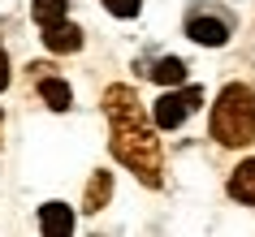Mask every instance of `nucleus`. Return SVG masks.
Wrapping results in <instances>:
<instances>
[{"label": "nucleus", "instance_id": "nucleus-1", "mask_svg": "<svg viewBox=\"0 0 255 237\" xmlns=\"http://www.w3.org/2000/svg\"><path fill=\"white\" fill-rule=\"evenodd\" d=\"M104 112L113 121V156L134 172L143 185H160V143L143 117V104L130 86H108Z\"/></svg>", "mask_w": 255, "mask_h": 237}, {"label": "nucleus", "instance_id": "nucleus-2", "mask_svg": "<svg viewBox=\"0 0 255 237\" xmlns=\"http://www.w3.org/2000/svg\"><path fill=\"white\" fill-rule=\"evenodd\" d=\"M212 138L221 147H247L255 138V91L229 82L212 104Z\"/></svg>", "mask_w": 255, "mask_h": 237}, {"label": "nucleus", "instance_id": "nucleus-3", "mask_svg": "<svg viewBox=\"0 0 255 237\" xmlns=\"http://www.w3.org/2000/svg\"><path fill=\"white\" fill-rule=\"evenodd\" d=\"M199 104H203V86L169 91V95L156 99V108H151V125H156V130H177V125H182V121H186Z\"/></svg>", "mask_w": 255, "mask_h": 237}, {"label": "nucleus", "instance_id": "nucleus-4", "mask_svg": "<svg viewBox=\"0 0 255 237\" xmlns=\"http://www.w3.org/2000/svg\"><path fill=\"white\" fill-rule=\"evenodd\" d=\"M186 35L195 43H203V48H221L234 35V17L221 13V9H190L186 13Z\"/></svg>", "mask_w": 255, "mask_h": 237}, {"label": "nucleus", "instance_id": "nucleus-5", "mask_svg": "<svg viewBox=\"0 0 255 237\" xmlns=\"http://www.w3.org/2000/svg\"><path fill=\"white\" fill-rule=\"evenodd\" d=\"M43 48H48V52H78L82 48V30L69 26L65 17H61L52 26H43Z\"/></svg>", "mask_w": 255, "mask_h": 237}, {"label": "nucleus", "instance_id": "nucleus-6", "mask_svg": "<svg viewBox=\"0 0 255 237\" xmlns=\"http://www.w3.org/2000/svg\"><path fill=\"white\" fill-rule=\"evenodd\" d=\"M39 229H43L48 237L74 233V211H69L65 203H43V207H39Z\"/></svg>", "mask_w": 255, "mask_h": 237}, {"label": "nucleus", "instance_id": "nucleus-7", "mask_svg": "<svg viewBox=\"0 0 255 237\" xmlns=\"http://www.w3.org/2000/svg\"><path fill=\"white\" fill-rule=\"evenodd\" d=\"M229 194L238 198V203H251V207H255V159H247V164L234 168V177H229Z\"/></svg>", "mask_w": 255, "mask_h": 237}, {"label": "nucleus", "instance_id": "nucleus-8", "mask_svg": "<svg viewBox=\"0 0 255 237\" xmlns=\"http://www.w3.org/2000/svg\"><path fill=\"white\" fill-rule=\"evenodd\" d=\"M39 95H43V104L52 108V112H65V108L74 104V91H69V82H61V78H39Z\"/></svg>", "mask_w": 255, "mask_h": 237}, {"label": "nucleus", "instance_id": "nucleus-9", "mask_svg": "<svg viewBox=\"0 0 255 237\" xmlns=\"http://www.w3.org/2000/svg\"><path fill=\"white\" fill-rule=\"evenodd\" d=\"M147 74L160 82V86H182V82H186V65H182L177 56H164V61H156Z\"/></svg>", "mask_w": 255, "mask_h": 237}, {"label": "nucleus", "instance_id": "nucleus-10", "mask_svg": "<svg viewBox=\"0 0 255 237\" xmlns=\"http://www.w3.org/2000/svg\"><path fill=\"white\" fill-rule=\"evenodd\" d=\"M108 194H113V177L108 172H95L91 185H87V211H100L108 203Z\"/></svg>", "mask_w": 255, "mask_h": 237}, {"label": "nucleus", "instance_id": "nucleus-11", "mask_svg": "<svg viewBox=\"0 0 255 237\" xmlns=\"http://www.w3.org/2000/svg\"><path fill=\"white\" fill-rule=\"evenodd\" d=\"M65 9H69V0H35V4H30V13H35V22H39V26L61 22V17H65Z\"/></svg>", "mask_w": 255, "mask_h": 237}, {"label": "nucleus", "instance_id": "nucleus-12", "mask_svg": "<svg viewBox=\"0 0 255 237\" xmlns=\"http://www.w3.org/2000/svg\"><path fill=\"white\" fill-rule=\"evenodd\" d=\"M104 9L113 17H134L138 9H143V0H104Z\"/></svg>", "mask_w": 255, "mask_h": 237}, {"label": "nucleus", "instance_id": "nucleus-13", "mask_svg": "<svg viewBox=\"0 0 255 237\" xmlns=\"http://www.w3.org/2000/svg\"><path fill=\"white\" fill-rule=\"evenodd\" d=\"M4 86H9V61L0 56V91H4Z\"/></svg>", "mask_w": 255, "mask_h": 237}]
</instances>
